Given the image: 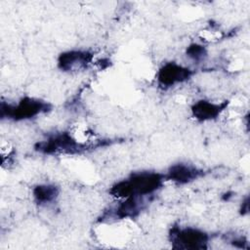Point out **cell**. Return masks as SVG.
Wrapping results in <instances>:
<instances>
[{
  "instance_id": "7c38bea8",
  "label": "cell",
  "mask_w": 250,
  "mask_h": 250,
  "mask_svg": "<svg viewBox=\"0 0 250 250\" xmlns=\"http://www.w3.org/2000/svg\"><path fill=\"white\" fill-rule=\"evenodd\" d=\"M248 210H249V203H248V197H246L245 201L241 204V208H240V213L242 215L244 214H247L248 213Z\"/></svg>"
},
{
  "instance_id": "7a4b0ae2",
  "label": "cell",
  "mask_w": 250,
  "mask_h": 250,
  "mask_svg": "<svg viewBox=\"0 0 250 250\" xmlns=\"http://www.w3.org/2000/svg\"><path fill=\"white\" fill-rule=\"evenodd\" d=\"M52 109L50 103L33 97H23L15 104L2 102L0 116L2 119L24 121L47 113Z\"/></svg>"
},
{
  "instance_id": "8fae6325",
  "label": "cell",
  "mask_w": 250,
  "mask_h": 250,
  "mask_svg": "<svg viewBox=\"0 0 250 250\" xmlns=\"http://www.w3.org/2000/svg\"><path fill=\"white\" fill-rule=\"evenodd\" d=\"M186 55L193 62L200 63L207 58L208 52L204 45L199 43H191L187 47Z\"/></svg>"
},
{
  "instance_id": "30bf717a",
  "label": "cell",
  "mask_w": 250,
  "mask_h": 250,
  "mask_svg": "<svg viewBox=\"0 0 250 250\" xmlns=\"http://www.w3.org/2000/svg\"><path fill=\"white\" fill-rule=\"evenodd\" d=\"M60 194V188L54 184H40L32 188L33 201L39 206L54 203Z\"/></svg>"
},
{
  "instance_id": "52a82bcc",
  "label": "cell",
  "mask_w": 250,
  "mask_h": 250,
  "mask_svg": "<svg viewBox=\"0 0 250 250\" xmlns=\"http://www.w3.org/2000/svg\"><path fill=\"white\" fill-rule=\"evenodd\" d=\"M203 169L187 162H178L172 164L165 174L166 180L177 185H187L196 181L204 176Z\"/></svg>"
},
{
  "instance_id": "6da1fadb",
  "label": "cell",
  "mask_w": 250,
  "mask_h": 250,
  "mask_svg": "<svg viewBox=\"0 0 250 250\" xmlns=\"http://www.w3.org/2000/svg\"><path fill=\"white\" fill-rule=\"evenodd\" d=\"M166 181L165 174L154 171L134 172L124 180L116 182L109 189V194L117 199L129 196L148 197L159 190Z\"/></svg>"
},
{
  "instance_id": "5b68a950",
  "label": "cell",
  "mask_w": 250,
  "mask_h": 250,
  "mask_svg": "<svg viewBox=\"0 0 250 250\" xmlns=\"http://www.w3.org/2000/svg\"><path fill=\"white\" fill-rule=\"evenodd\" d=\"M193 74L194 71L191 68L176 62H168L159 67L156 82L160 88L166 90L187 82Z\"/></svg>"
},
{
  "instance_id": "277c9868",
  "label": "cell",
  "mask_w": 250,
  "mask_h": 250,
  "mask_svg": "<svg viewBox=\"0 0 250 250\" xmlns=\"http://www.w3.org/2000/svg\"><path fill=\"white\" fill-rule=\"evenodd\" d=\"M84 148L83 144L79 143L67 132L55 133L35 146L36 150L45 154L75 153Z\"/></svg>"
},
{
  "instance_id": "9c48e42d",
  "label": "cell",
  "mask_w": 250,
  "mask_h": 250,
  "mask_svg": "<svg viewBox=\"0 0 250 250\" xmlns=\"http://www.w3.org/2000/svg\"><path fill=\"white\" fill-rule=\"evenodd\" d=\"M145 198L142 196H129L121 199L119 204L113 209L111 215L116 219L135 218L144 209Z\"/></svg>"
},
{
  "instance_id": "8992f818",
  "label": "cell",
  "mask_w": 250,
  "mask_h": 250,
  "mask_svg": "<svg viewBox=\"0 0 250 250\" xmlns=\"http://www.w3.org/2000/svg\"><path fill=\"white\" fill-rule=\"evenodd\" d=\"M93 60L94 55L88 50H67L59 55L58 67L64 72H78L87 69Z\"/></svg>"
},
{
  "instance_id": "ba28073f",
  "label": "cell",
  "mask_w": 250,
  "mask_h": 250,
  "mask_svg": "<svg viewBox=\"0 0 250 250\" xmlns=\"http://www.w3.org/2000/svg\"><path fill=\"white\" fill-rule=\"evenodd\" d=\"M229 102L216 103L208 100L196 101L190 107L192 117L199 122L216 120L228 107Z\"/></svg>"
},
{
  "instance_id": "3957f363",
  "label": "cell",
  "mask_w": 250,
  "mask_h": 250,
  "mask_svg": "<svg viewBox=\"0 0 250 250\" xmlns=\"http://www.w3.org/2000/svg\"><path fill=\"white\" fill-rule=\"evenodd\" d=\"M169 240L174 249L202 250L207 248L210 235L198 228L173 226L169 231Z\"/></svg>"
}]
</instances>
